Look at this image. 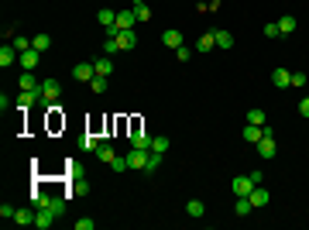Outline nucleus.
<instances>
[{
    "label": "nucleus",
    "instance_id": "f257e3e1",
    "mask_svg": "<svg viewBox=\"0 0 309 230\" xmlns=\"http://www.w3.org/2000/svg\"><path fill=\"white\" fill-rule=\"evenodd\" d=\"M38 62H41V52H38L35 45H31L28 52H21V59H17V66H21L24 73H35V69H38Z\"/></svg>",
    "mask_w": 309,
    "mask_h": 230
},
{
    "label": "nucleus",
    "instance_id": "f03ea898",
    "mask_svg": "<svg viewBox=\"0 0 309 230\" xmlns=\"http://www.w3.org/2000/svg\"><path fill=\"white\" fill-rule=\"evenodd\" d=\"M59 93H62L59 79H45V82H41V103H45V107H48V103H55V100H59Z\"/></svg>",
    "mask_w": 309,
    "mask_h": 230
},
{
    "label": "nucleus",
    "instance_id": "7ed1b4c3",
    "mask_svg": "<svg viewBox=\"0 0 309 230\" xmlns=\"http://www.w3.org/2000/svg\"><path fill=\"white\" fill-rule=\"evenodd\" d=\"M254 148H258V154H261V158H275V154H278V141H275V134H265Z\"/></svg>",
    "mask_w": 309,
    "mask_h": 230
},
{
    "label": "nucleus",
    "instance_id": "20e7f679",
    "mask_svg": "<svg viewBox=\"0 0 309 230\" xmlns=\"http://www.w3.org/2000/svg\"><path fill=\"white\" fill-rule=\"evenodd\" d=\"M117 45H120V52H131V48L138 45V31H134V28H124V31H117Z\"/></svg>",
    "mask_w": 309,
    "mask_h": 230
},
{
    "label": "nucleus",
    "instance_id": "39448f33",
    "mask_svg": "<svg viewBox=\"0 0 309 230\" xmlns=\"http://www.w3.org/2000/svg\"><path fill=\"white\" fill-rule=\"evenodd\" d=\"M161 45L175 52L179 45H186V41H182V31H179V28H165V31H161Z\"/></svg>",
    "mask_w": 309,
    "mask_h": 230
},
{
    "label": "nucleus",
    "instance_id": "423d86ee",
    "mask_svg": "<svg viewBox=\"0 0 309 230\" xmlns=\"http://www.w3.org/2000/svg\"><path fill=\"white\" fill-rule=\"evenodd\" d=\"M231 189H233V196H251L254 182H251V175H237V179L231 182Z\"/></svg>",
    "mask_w": 309,
    "mask_h": 230
},
{
    "label": "nucleus",
    "instance_id": "0eeeda50",
    "mask_svg": "<svg viewBox=\"0 0 309 230\" xmlns=\"http://www.w3.org/2000/svg\"><path fill=\"white\" fill-rule=\"evenodd\" d=\"M127 165L145 172V165H148V152H145V148H131V152H127Z\"/></svg>",
    "mask_w": 309,
    "mask_h": 230
},
{
    "label": "nucleus",
    "instance_id": "6e6552de",
    "mask_svg": "<svg viewBox=\"0 0 309 230\" xmlns=\"http://www.w3.org/2000/svg\"><path fill=\"white\" fill-rule=\"evenodd\" d=\"M17 59H21V52H17L14 45H3V48H0V69H10Z\"/></svg>",
    "mask_w": 309,
    "mask_h": 230
},
{
    "label": "nucleus",
    "instance_id": "1a4fd4ad",
    "mask_svg": "<svg viewBox=\"0 0 309 230\" xmlns=\"http://www.w3.org/2000/svg\"><path fill=\"white\" fill-rule=\"evenodd\" d=\"M73 76H76L79 82H89V79L96 76V66H93V62H79V66H73Z\"/></svg>",
    "mask_w": 309,
    "mask_h": 230
},
{
    "label": "nucleus",
    "instance_id": "9d476101",
    "mask_svg": "<svg viewBox=\"0 0 309 230\" xmlns=\"http://www.w3.org/2000/svg\"><path fill=\"white\" fill-rule=\"evenodd\" d=\"M271 82H275L278 89H289V86H292V73H289L285 66H278V69L271 73Z\"/></svg>",
    "mask_w": 309,
    "mask_h": 230
},
{
    "label": "nucleus",
    "instance_id": "9b49d317",
    "mask_svg": "<svg viewBox=\"0 0 309 230\" xmlns=\"http://www.w3.org/2000/svg\"><path fill=\"white\" fill-rule=\"evenodd\" d=\"M247 199H251V206H254V210H261V206H268V199H271V196H268V192H265L261 186H254Z\"/></svg>",
    "mask_w": 309,
    "mask_h": 230
},
{
    "label": "nucleus",
    "instance_id": "f8f14e48",
    "mask_svg": "<svg viewBox=\"0 0 309 230\" xmlns=\"http://www.w3.org/2000/svg\"><path fill=\"white\" fill-rule=\"evenodd\" d=\"M96 21H100L103 28H114V21H117V10H114V7H100V10H96Z\"/></svg>",
    "mask_w": 309,
    "mask_h": 230
},
{
    "label": "nucleus",
    "instance_id": "ddd939ff",
    "mask_svg": "<svg viewBox=\"0 0 309 230\" xmlns=\"http://www.w3.org/2000/svg\"><path fill=\"white\" fill-rule=\"evenodd\" d=\"M213 48H217L213 31H206V35H199V38H196V52H213Z\"/></svg>",
    "mask_w": 309,
    "mask_h": 230
},
{
    "label": "nucleus",
    "instance_id": "4468645a",
    "mask_svg": "<svg viewBox=\"0 0 309 230\" xmlns=\"http://www.w3.org/2000/svg\"><path fill=\"white\" fill-rule=\"evenodd\" d=\"M152 141H154V138H148L145 131H138V127H134V138H131V148H145V152H152Z\"/></svg>",
    "mask_w": 309,
    "mask_h": 230
},
{
    "label": "nucleus",
    "instance_id": "2eb2a0df",
    "mask_svg": "<svg viewBox=\"0 0 309 230\" xmlns=\"http://www.w3.org/2000/svg\"><path fill=\"white\" fill-rule=\"evenodd\" d=\"M213 38H217V48H233V35L227 31V28H217Z\"/></svg>",
    "mask_w": 309,
    "mask_h": 230
},
{
    "label": "nucleus",
    "instance_id": "dca6fc26",
    "mask_svg": "<svg viewBox=\"0 0 309 230\" xmlns=\"http://www.w3.org/2000/svg\"><path fill=\"white\" fill-rule=\"evenodd\" d=\"M240 138H244L247 145H258V141H261V127H258V124H244V134H240Z\"/></svg>",
    "mask_w": 309,
    "mask_h": 230
},
{
    "label": "nucleus",
    "instance_id": "f3484780",
    "mask_svg": "<svg viewBox=\"0 0 309 230\" xmlns=\"http://www.w3.org/2000/svg\"><path fill=\"white\" fill-rule=\"evenodd\" d=\"M233 213H237V217H251V213H254L251 199H247V196H237V203H233Z\"/></svg>",
    "mask_w": 309,
    "mask_h": 230
},
{
    "label": "nucleus",
    "instance_id": "a211bd4d",
    "mask_svg": "<svg viewBox=\"0 0 309 230\" xmlns=\"http://www.w3.org/2000/svg\"><path fill=\"white\" fill-rule=\"evenodd\" d=\"M35 217H38V210H17L14 224H17V227H31V224H35Z\"/></svg>",
    "mask_w": 309,
    "mask_h": 230
},
{
    "label": "nucleus",
    "instance_id": "6ab92c4d",
    "mask_svg": "<svg viewBox=\"0 0 309 230\" xmlns=\"http://www.w3.org/2000/svg\"><path fill=\"white\" fill-rule=\"evenodd\" d=\"M31 45H35L38 52H48V48H52V35H45V31H38V35L31 38Z\"/></svg>",
    "mask_w": 309,
    "mask_h": 230
},
{
    "label": "nucleus",
    "instance_id": "aec40b11",
    "mask_svg": "<svg viewBox=\"0 0 309 230\" xmlns=\"http://www.w3.org/2000/svg\"><path fill=\"white\" fill-rule=\"evenodd\" d=\"M93 66H96V76H107V79H110V73H114V59H110V55H107V59H96Z\"/></svg>",
    "mask_w": 309,
    "mask_h": 230
},
{
    "label": "nucleus",
    "instance_id": "412c9836",
    "mask_svg": "<svg viewBox=\"0 0 309 230\" xmlns=\"http://www.w3.org/2000/svg\"><path fill=\"white\" fill-rule=\"evenodd\" d=\"M278 31H282V35H292V31H296V14H282Z\"/></svg>",
    "mask_w": 309,
    "mask_h": 230
},
{
    "label": "nucleus",
    "instance_id": "4be33fe9",
    "mask_svg": "<svg viewBox=\"0 0 309 230\" xmlns=\"http://www.w3.org/2000/svg\"><path fill=\"white\" fill-rule=\"evenodd\" d=\"M89 192V182L82 175H73V196H86Z\"/></svg>",
    "mask_w": 309,
    "mask_h": 230
},
{
    "label": "nucleus",
    "instance_id": "5701e85b",
    "mask_svg": "<svg viewBox=\"0 0 309 230\" xmlns=\"http://www.w3.org/2000/svg\"><path fill=\"white\" fill-rule=\"evenodd\" d=\"M186 213H189V217H196V220H199V217H203V213H206V206H203V203H199V199H189V203H186Z\"/></svg>",
    "mask_w": 309,
    "mask_h": 230
},
{
    "label": "nucleus",
    "instance_id": "b1692460",
    "mask_svg": "<svg viewBox=\"0 0 309 230\" xmlns=\"http://www.w3.org/2000/svg\"><path fill=\"white\" fill-rule=\"evenodd\" d=\"M134 14H138V24H148V21H152V7H148V3H138Z\"/></svg>",
    "mask_w": 309,
    "mask_h": 230
},
{
    "label": "nucleus",
    "instance_id": "393cba45",
    "mask_svg": "<svg viewBox=\"0 0 309 230\" xmlns=\"http://www.w3.org/2000/svg\"><path fill=\"white\" fill-rule=\"evenodd\" d=\"M10 45H14L17 52H28V48H31V38H28V35H14V38H10Z\"/></svg>",
    "mask_w": 309,
    "mask_h": 230
},
{
    "label": "nucleus",
    "instance_id": "a878e982",
    "mask_svg": "<svg viewBox=\"0 0 309 230\" xmlns=\"http://www.w3.org/2000/svg\"><path fill=\"white\" fill-rule=\"evenodd\" d=\"M247 124H258V127H265V124H268L265 110H247Z\"/></svg>",
    "mask_w": 309,
    "mask_h": 230
},
{
    "label": "nucleus",
    "instance_id": "bb28decb",
    "mask_svg": "<svg viewBox=\"0 0 309 230\" xmlns=\"http://www.w3.org/2000/svg\"><path fill=\"white\" fill-rule=\"evenodd\" d=\"M100 145H103V141H100V138H93V134H86V138L79 141V148H82V152H96Z\"/></svg>",
    "mask_w": 309,
    "mask_h": 230
},
{
    "label": "nucleus",
    "instance_id": "cd10ccee",
    "mask_svg": "<svg viewBox=\"0 0 309 230\" xmlns=\"http://www.w3.org/2000/svg\"><path fill=\"white\" fill-rule=\"evenodd\" d=\"M158 165H161V154H158V152H148V165H145V175L158 172Z\"/></svg>",
    "mask_w": 309,
    "mask_h": 230
},
{
    "label": "nucleus",
    "instance_id": "c85d7f7f",
    "mask_svg": "<svg viewBox=\"0 0 309 230\" xmlns=\"http://www.w3.org/2000/svg\"><path fill=\"white\" fill-rule=\"evenodd\" d=\"M110 168H114L117 175H120V172H127V168H131V165H127V154H117V158L110 161Z\"/></svg>",
    "mask_w": 309,
    "mask_h": 230
},
{
    "label": "nucleus",
    "instance_id": "c756f323",
    "mask_svg": "<svg viewBox=\"0 0 309 230\" xmlns=\"http://www.w3.org/2000/svg\"><path fill=\"white\" fill-rule=\"evenodd\" d=\"M89 89L93 93H107V76H93L89 79Z\"/></svg>",
    "mask_w": 309,
    "mask_h": 230
},
{
    "label": "nucleus",
    "instance_id": "7c9ffc66",
    "mask_svg": "<svg viewBox=\"0 0 309 230\" xmlns=\"http://www.w3.org/2000/svg\"><path fill=\"white\" fill-rule=\"evenodd\" d=\"M96 154H100V158H103V161H107V165H110V161H114V158H117V154H114V148H110V145H107V141H103V145H100V148H96Z\"/></svg>",
    "mask_w": 309,
    "mask_h": 230
},
{
    "label": "nucleus",
    "instance_id": "2f4dec72",
    "mask_svg": "<svg viewBox=\"0 0 309 230\" xmlns=\"http://www.w3.org/2000/svg\"><path fill=\"white\" fill-rule=\"evenodd\" d=\"M172 55H175L179 62H189V59H193V48H189V45H179V48H175Z\"/></svg>",
    "mask_w": 309,
    "mask_h": 230
},
{
    "label": "nucleus",
    "instance_id": "473e14b6",
    "mask_svg": "<svg viewBox=\"0 0 309 230\" xmlns=\"http://www.w3.org/2000/svg\"><path fill=\"white\" fill-rule=\"evenodd\" d=\"M21 89H41V86L35 82V73H24V76H21Z\"/></svg>",
    "mask_w": 309,
    "mask_h": 230
},
{
    "label": "nucleus",
    "instance_id": "72a5a7b5",
    "mask_svg": "<svg viewBox=\"0 0 309 230\" xmlns=\"http://www.w3.org/2000/svg\"><path fill=\"white\" fill-rule=\"evenodd\" d=\"M152 152L165 154V152H168V138H154V141H152Z\"/></svg>",
    "mask_w": 309,
    "mask_h": 230
},
{
    "label": "nucleus",
    "instance_id": "f704fd0d",
    "mask_svg": "<svg viewBox=\"0 0 309 230\" xmlns=\"http://www.w3.org/2000/svg\"><path fill=\"white\" fill-rule=\"evenodd\" d=\"M278 35H282V31H278V21H268V24H265V38H278Z\"/></svg>",
    "mask_w": 309,
    "mask_h": 230
},
{
    "label": "nucleus",
    "instance_id": "c9c22d12",
    "mask_svg": "<svg viewBox=\"0 0 309 230\" xmlns=\"http://www.w3.org/2000/svg\"><path fill=\"white\" fill-rule=\"evenodd\" d=\"M103 52H107V55H117V52H120L117 38H107V41H103Z\"/></svg>",
    "mask_w": 309,
    "mask_h": 230
},
{
    "label": "nucleus",
    "instance_id": "e433bc0d",
    "mask_svg": "<svg viewBox=\"0 0 309 230\" xmlns=\"http://www.w3.org/2000/svg\"><path fill=\"white\" fill-rule=\"evenodd\" d=\"M0 217H3V220H14V217H17V210H14L10 203H3V206H0Z\"/></svg>",
    "mask_w": 309,
    "mask_h": 230
},
{
    "label": "nucleus",
    "instance_id": "4c0bfd02",
    "mask_svg": "<svg viewBox=\"0 0 309 230\" xmlns=\"http://www.w3.org/2000/svg\"><path fill=\"white\" fill-rule=\"evenodd\" d=\"M96 227V220H89V217H79L76 220V230H93Z\"/></svg>",
    "mask_w": 309,
    "mask_h": 230
},
{
    "label": "nucleus",
    "instance_id": "58836bf2",
    "mask_svg": "<svg viewBox=\"0 0 309 230\" xmlns=\"http://www.w3.org/2000/svg\"><path fill=\"white\" fill-rule=\"evenodd\" d=\"M309 79H306V73H292V86H306Z\"/></svg>",
    "mask_w": 309,
    "mask_h": 230
},
{
    "label": "nucleus",
    "instance_id": "ea45409f",
    "mask_svg": "<svg viewBox=\"0 0 309 230\" xmlns=\"http://www.w3.org/2000/svg\"><path fill=\"white\" fill-rule=\"evenodd\" d=\"M247 175H251V182H254V186H261V179H265V175H261V168H254V172H247Z\"/></svg>",
    "mask_w": 309,
    "mask_h": 230
},
{
    "label": "nucleus",
    "instance_id": "a19ab883",
    "mask_svg": "<svg viewBox=\"0 0 309 230\" xmlns=\"http://www.w3.org/2000/svg\"><path fill=\"white\" fill-rule=\"evenodd\" d=\"M299 114H303V117H306V120H309V96H306V100H303V103H299Z\"/></svg>",
    "mask_w": 309,
    "mask_h": 230
},
{
    "label": "nucleus",
    "instance_id": "79ce46f5",
    "mask_svg": "<svg viewBox=\"0 0 309 230\" xmlns=\"http://www.w3.org/2000/svg\"><path fill=\"white\" fill-rule=\"evenodd\" d=\"M138 3H145V0H131V7H138Z\"/></svg>",
    "mask_w": 309,
    "mask_h": 230
}]
</instances>
